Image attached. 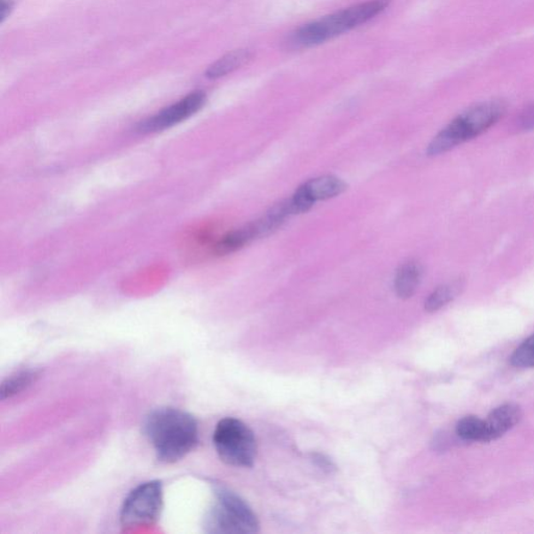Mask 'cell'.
Here are the masks:
<instances>
[{
	"mask_svg": "<svg viewBox=\"0 0 534 534\" xmlns=\"http://www.w3.org/2000/svg\"><path fill=\"white\" fill-rule=\"evenodd\" d=\"M144 432L159 461L175 464L192 453L200 443L197 420L173 407L158 408L147 415Z\"/></svg>",
	"mask_w": 534,
	"mask_h": 534,
	"instance_id": "1",
	"label": "cell"
},
{
	"mask_svg": "<svg viewBox=\"0 0 534 534\" xmlns=\"http://www.w3.org/2000/svg\"><path fill=\"white\" fill-rule=\"evenodd\" d=\"M391 0H369L335 12L301 27L294 35V43L302 47L327 43L383 13Z\"/></svg>",
	"mask_w": 534,
	"mask_h": 534,
	"instance_id": "2",
	"label": "cell"
},
{
	"mask_svg": "<svg viewBox=\"0 0 534 534\" xmlns=\"http://www.w3.org/2000/svg\"><path fill=\"white\" fill-rule=\"evenodd\" d=\"M506 113V106L491 100L471 106L438 133L428 146L429 156H438L476 138L494 126Z\"/></svg>",
	"mask_w": 534,
	"mask_h": 534,
	"instance_id": "3",
	"label": "cell"
},
{
	"mask_svg": "<svg viewBox=\"0 0 534 534\" xmlns=\"http://www.w3.org/2000/svg\"><path fill=\"white\" fill-rule=\"evenodd\" d=\"M216 501L206 518L209 533H256L259 522L252 508L239 495L224 486H216Z\"/></svg>",
	"mask_w": 534,
	"mask_h": 534,
	"instance_id": "4",
	"label": "cell"
},
{
	"mask_svg": "<svg viewBox=\"0 0 534 534\" xmlns=\"http://www.w3.org/2000/svg\"><path fill=\"white\" fill-rule=\"evenodd\" d=\"M213 444L224 464L250 467L257 457V442L253 431L242 420L225 418L219 420L213 433Z\"/></svg>",
	"mask_w": 534,
	"mask_h": 534,
	"instance_id": "5",
	"label": "cell"
},
{
	"mask_svg": "<svg viewBox=\"0 0 534 534\" xmlns=\"http://www.w3.org/2000/svg\"><path fill=\"white\" fill-rule=\"evenodd\" d=\"M163 486L159 480L141 483L130 491L121 510L124 528L155 524L163 509Z\"/></svg>",
	"mask_w": 534,
	"mask_h": 534,
	"instance_id": "6",
	"label": "cell"
},
{
	"mask_svg": "<svg viewBox=\"0 0 534 534\" xmlns=\"http://www.w3.org/2000/svg\"><path fill=\"white\" fill-rule=\"evenodd\" d=\"M205 103V93L198 91L189 94L180 102L169 106V108L159 112L155 116L142 122L138 130L142 133H152L173 127L175 124L180 123L195 114L203 108Z\"/></svg>",
	"mask_w": 534,
	"mask_h": 534,
	"instance_id": "7",
	"label": "cell"
},
{
	"mask_svg": "<svg viewBox=\"0 0 534 534\" xmlns=\"http://www.w3.org/2000/svg\"><path fill=\"white\" fill-rule=\"evenodd\" d=\"M522 411L514 403L501 405L491 411L485 423V443H490L502 437L520 422Z\"/></svg>",
	"mask_w": 534,
	"mask_h": 534,
	"instance_id": "8",
	"label": "cell"
},
{
	"mask_svg": "<svg viewBox=\"0 0 534 534\" xmlns=\"http://www.w3.org/2000/svg\"><path fill=\"white\" fill-rule=\"evenodd\" d=\"M314 203L337 197L347 189L346 183L336 177L324 176L316 177L302 185Z\"/></svg>",
	"mask_w": 534,
	"mask_h": 534,
	"instance_id": "9",
	"label": "cell"
},
{
	"mask_svg": "<svg viewBox=\"0 0 534 534\" xmlns=\"http://www.w3.org/2000/svg\"><path fill=\"white\" fill-rule=\"evenodd\" d=\"M253 58V52L248 50H236L230 51L219 60L213 63L207 70V76L209 79L216 80L227 75L233 71L240 69L250 62Z\"/></svg>",
	"mask_w": 534,
	"mask_h": 534,
	"instance_id": "10",
	"label": "cell"
},
{
	"mask_svg": "<svg viewBox=\"0 0 534 534\" xmlns=\"http://www.w3.org/2000/svg\"><path fill=\"white\" fill-rule=\"evenodd\" d=\"M422 277V269L417 263H408L403 264L397 271L395 279L396 294L401 299L406 300L417 292Z\"/></svg>",
	"mask_w": 534,
	"mask_h": 534,
	"instance_id": "11",
	"label": "cell"
},
{
	"mask_svg": "<svg viewBox=\"0 0 534 534\" xmlns=\"http://www.w3.org/2000/svg\"><path fill=\"white\" fill-rule=\"evenodd\" d=\"M254 224H248L246 227L233 231L227 235H224L223 239L219 240L216 246L213 247V252L218 255V256H224L240 250L241 247L247 245L251 241L257 240V234L255 232Z\"/></svg>",
	"mask_w": 534,
	"mask_h": 534,
	"instance_id": "12",
	"label": "cell"
},
{
	"mask_svg": "<svg viewBox=\"0 0 534 534\" xmlns=\"http://www.w3.org/2000/svg\"><path fill=\"white\" fill-rule=\"evenodd\" d=\"M39 376L40 371L35 369L22 370L13 373L2 383L0 399L4 401L20 395L23 390L32 387Z\"/></svg>",
	"mask_w": 534,
	"mask_h": 534,
	"instance_id": "13",
	"label": "cell"
},
{
	"mask_svg": "<svg viewBox=\"0 0 534 534\" xmlns=\"http://www.w3.org/2000/svg\"><path fill=\"white\" fill-rule=\"evenodd\" d=\"M461 287L460 282L444 284L437 287L426 300L425 310L428 312L441 310L459 294Z\"/></svg>",
	"mask_w": 534,
	"mask_h": 534,
	"instance_id": "14",
	"label": "cell"
},
{
	"mask_svg": "<svg viewBox=\"0 0 534 534\" xmlns=\"http://www.w3.org/2000/svg\"><path fill=\"white\" fill-rule=\"evenodd\" d=\"M456 433L461 440L485 443L484 420L474 415L461 419L456 426Z\"/></svg>",
	"mask_w": 534,
	"mask_h": 534,
	"instance_id": "15",
	"label": "cell"
},
{
	"mask_svg": "<svg viewBox=\"0 0 534 534\" xmlns=\"http://www.w3.org/2000/svg\"><path fill=\"white\" fill-rule=\"evenodd\" d=\"M510 362L517 367H534V334L515 349Z\"/></svg>",
	"mask_w": 534,
	"mask_h": 534,
	"instance_id": "16",
	"label": "cell"
},
{
	"mask_svg": "<svg viewBox=\"0 0 534 534\" xmlns=\"http://www.w3.org/2000/svg\"><path fill=\"white\" fill-rule=\"evenodd\" d=\"M515 129L518 130H534V104L527 106V108L521 113L517 122H515Z\"/></svg>",
	"mask_w": 534,
	"mask_h": 534,
	"instance_id": "17",
	"label": "cell"
},
{
	"mask_svg": "<svg viewBox=\"0 0 534 534\" xmlns=\"http://www.w3.org/2000/svg\"><path fill=\"white\" fill-rule=\"evenodd\" d=\"M313 461L316 462V464L318 467L323 468V470L330 472V473L332 472V470H334V468H335L334 462H331V460L329 459H327V457H325L324 455L314 454Z\"/></svg>",
	"mask_w": 534,
	"mask_h": 534,
	"instance_id": "18",
	"label": "cell"
},
{
	"mask_svg": "<svg viewBox=\"0 0 534 534\" xmlns=\"http://www.w3.org/2000/svg\"><path fill=\"white\" fill-rule=\"evenodd\" d=\"M2 5H0V11H2V22L5 20V18L11 14L12 10L14 8L13 0H0Z\"/></svg>",
	"mask_w": 534,
	"mask_h": 534,
	"instance_id": "19",
	"label": "cell"
}]
</instances>
